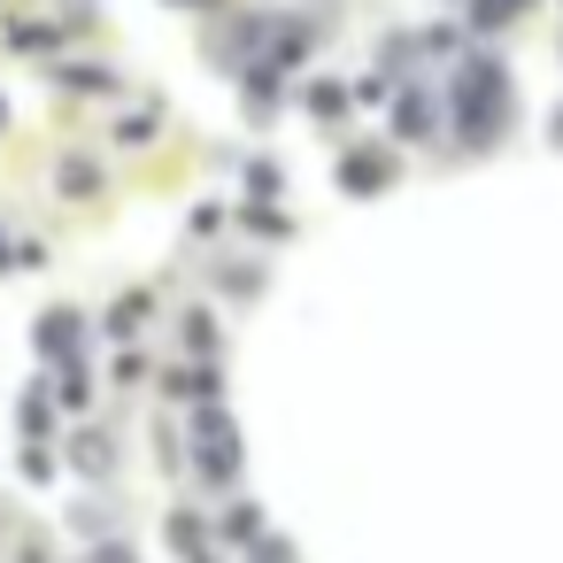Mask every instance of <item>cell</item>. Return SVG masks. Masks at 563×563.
Listing matches in <instances>:
<instances>
[{"instance_id": "ac0fdd59", "label": "cell", "mask_w": 563, "mask_h": 563, "mask_svg": "<svg viewBox=\"0 0 563 563\" xmlns=\"http://www.w3.org/2000/svg\"><path fill=\"white\" fill-rule=\"evenodd\" d=\"M224 532H232V540H255V509H247V501H240V509H232V517H224Z\"/></svg>"}, {"instance_id": "6da1fadb", "label": "cell", "mask_w": 563, "mask_h": 563, "mask_svg": "<svg viewBox=\"0 0 563 563\" xmlns=\"http://www.w3.org/2000/svg\"><path fill=\"white\" fill-rule=\"evenodd\" d=\"M448 117H455L463 147H494V132L509 124V78H501V63L471 55L463 78H448Z\"/></svg>"}, {"instance_id": "e0dca14e", "label": "cell", "mask_w": 563, "mask_h": 563, "mask_svg": "<svg viewBox=\"0 0 563 563\" xmlns=\"http://www.w3.org/2000/svg\"><path fill=\"white\" fill-rule=\"evenodd\" d=\"M117 140H124V147H147V140H155V117H132V124H124Z\"/></svg>"}, {"instance_id": "d6986e66", "label": "cell", "mask_w": 563, "mask_h": 563, "mask_svg": "<svg viewBox=\"0 0 563 563\" xmlns=\"http://www.w3.org/2000/svg\"><path fill=\"white\" fill-rule=\"evenodd\" d=\"M93 563H132V555H124L117 540H101V555H93Z\"/></svg>"}, {"instance_id": "9a60e30c", "label": "cell", "mask_w": 563, "mask_h": 563, "mask_svg": "<svg viewBox=\"0 0 563 563\" xmlns=\"http://www.w3.org/2000/svg\"><path fill=\"white\" fill-rule=\"evenodd\" d=\"M186 340H194V355H209V347H217V324L194 309V317H186Z\"/></svg>"}, {"instance_id": "8992f818", "label": "cell", "mask_w": 563, "mask_h": 563, "mask_svg": "<svg viewBox=\"0 0 563 563\" xmlns=\"http://www.w3.org/2000/svg\"><path fill=\"white\" fill-rule=\"evenodd\" d=\"M170 394H186V401H217V371H209V363H186V371L170 378Z\"/></svg>"}, {"instance_id": "7a4b0ae2", "label": "cell", "mask_w": 563, "mask_h": 563, "mask_svg": "<svg viewBox=\"0 0 563 563\" xmlns=\"http://www.w3.org/2000/svg\"><path fill=\"white\" fill-rule=\"evenodd\" d=\"M194 455H201L209 478H232L240 471V432H232V417L217 401H201V417H194Z\"/></svg>"}, {"instance_id": "9c48e42d", "label": "cell", "mask_w": 563, "mask_h": 563, "mask_svg": "<svg viewBox=\"0 0 563 563\" xmlns=\"http://www.w3.org/2000/svg\"><path fill=\"white\" fill-rule=\"evenodd\" d=\"M432 124H440V109H432L424 93H409V101H401V132H409V140H424Z\"/></svg>"}, {"instance_id": "ba28073f", "label": "cell", "mask_w": 563, "mask_h": 563, "mask_svg": "<svg viewBox=\"0 0 563 563\" xmlns=\"http://www.w3.org/2000/svg\"><path fill=\"white\" fill-rule=\"evenodd\" d=\"M55 394H63L70 409H78V401L93 394V378H86V355H63V378H55Z\"/></svg>"}, {"instance_id": "5b68a950", "label": "cell", "mask_w": 563, "mask_h": 563, "mask_svg": "<svg viewBox=\"0 0 563 563\" xmlns=\"http://www.w3.org/2000/svg\"><path fill=\"white\" fill-rule=\"evenodd\" d=\"M147 309H155V301H147V294H124V301H117V309H109V332H117V340H132V332H140V324H147Z\"/></svg>"}, {"instance_id": "277c9868", "label": "cell", "mask_w": 563, "mask_h": 563, "mask_svg": "<svg viewBox=\"0 0 563 563\" xmlns=\"http://www.w3.org/2000/svg\"><path fill=\"white\" fill-rule=\"evenodd\" d=\"M78 340H86V332H78V309H47V317H40V355L63 363V355H78Z\"/></svg>"}, {"instance_id": "8fae6325", "label": "cell", "mask_w": 563, "mask_h": 563, "mask_svg": "<svg viewBox=\"0 0 563 563\" xmlns=\"http://www.w3.org/2000/svg\"><path fill=\"white\" fill-rule=\"evenodd\" d=\"M170 548H178V555H209V532H201V525L178 509V517H170Z\"/></svg>"}, {"instance_id": "2e32d148", "label": "cell", "mask_w": 563, "mask_h": 563, "mask_svg": "<svg viewBox=\"0 0 563 563\" xmlns=\"http://www.w3.org/2000/svg\"><path fill=\"white\" fill-rule=\"evenodd\" d=\"M340 101H347V93H340V86H309V109H317V117H332V109H340Z\"/></svg>"}, {"instance_id": "3957f363", "label": "cell", "mask_w": 563, "mask_h": 563, "mask_svg": "<svg viewBox=\"0 0 563 563\" xmlns=\"http://www.w3.org/2000/svg\"><path fill=\"white\" fill-rule=\"evenodd\" d=\"M340 186H347V194H378V186H394V163H386V147H355V155L340 163Z\"/></svg>"}, {"instance_id": "5bb4252c", "label": "cell", "mask_w": 563, "mask_h": 563, "mask_svg": "<svg viewBox=\"0 0 563 563\" xmlns=\"http://www.w3.org/2000/svg\"><path fill=\"white\" fill-rule=\"evenodd\" d=\"M247 194L271 201V194H278V163H255V170H247Z\"/></svg>"}, {"instance_id": "30bf717a", "label": "cell", "mask_w": 563, "mask_h": 563, "mask_svg": "<svg viewBox=\"0 0 563 563\" xmlns=\"http://www.w3.org/2000/svg\"><path fill=\"white\" fill-rule=\"evenodd\" d=\"M70 455H78V471H109V463H117V448H109L101 432H78V448H70Z\"/></svg>"}, {"instance_id": "44dd1931", "label": "cell", "mask_w": 563, "mask_h": 563, "mask_svg": "<svg viewBox=\"0 0 563 563\" xmlns=\"http://www.w3.org/2000/svg\"><path fill=\"white\" fill-rule=\"evenodd\" d=\"M0 124H9V109H0Z\"/></svg>"}, {"instance_id": "ffe728a7", "label": "cell", "mask_w": 563, "mask_h": 563, "mask_svg": "<svg viewBox=\"0 0 563 563\" xmlns=\"http://www.w3.org/2000/svg\"><path fill=\"white\" fill-rule=\"evenodd\" d=\"M555 140H563V109H555Z\"/></svg>"}, {"instance_id": "4fadbf2b", "label": "cell", "mask_w": 563, "mask_h": 563, "mask_svg": "<svg viewBox=\"0 0 563 563\" xmlns=\"http://www.w3.org/2000/svg\"><path fill=\"white\" fill-rule=\"evenodd\" d=\"M517 9H525V0H478V24H486V32H501Z\"/></svg>"}, {"instance_id": "7c38bea8", "label": "cell", "mask_w": 563, "mask_h": 563, "mask_svg": "<svg viewBox=\"0 0 563 563\" xmlns=\"http://www.w3.org/2000/svg\"><path fill=\"white\" fill-rule=\"evenodd\" d=\"M247 563H294V548H286V540H263V532H255V540H247Z\"/></svg>"}, {"instance_id": "52a82bcc", "label": "cell", "mask_w": 563, "mask_h": 563, "mask_svg": "<svg viewBox=\"0 0 563 563\" xmlns=\"http://www.w3.org/2000/svg\"><path fill=\"white\" fill-rule=\"evenodd\" d=\"M63 86H70V93H117V70H101V63H78V70H63Z\"/></svg>"}]
</instances>
